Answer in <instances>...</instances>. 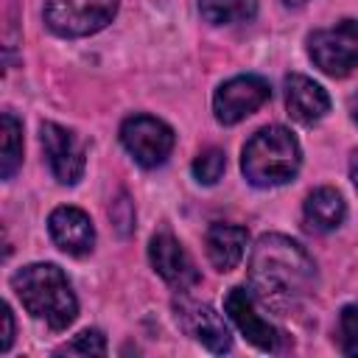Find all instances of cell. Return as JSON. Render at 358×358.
I'll return each mask as SVG.
<instances>
[{
    "instance_id": "cell-1",
    "label": "cell",
    "mask_w": 358,
    "mask_h": 358,
    "mask_svg": "<svg viewBox=\"0 0 358 358\" xmlns=\"http://www.w3.org/2000/svg\"><path fill=\"white\" fill-rule=\"evenodd\" d=\"M316 285V263L288 235L268 232L263 235L249 260V291L255 299L277 313L299 305Z\"/></svg>"
},
{
    "instance_id": "cell-2",
    "label": "cell",
    "mask_w": 358,
    "mask_h": 358,
    "mask_svg": "<svg viewBox=\"0 0 358 358\" xmlns=\"http://www.w3.org/2000/svg\"><path fill=\"white\" fill-rule=\"evenodd\" d=\"M11 288L17 291L22 308L53 330H64L78 316V299L64 271L53 263L22 266L11 277Z\"/></svg>"
},
{
    "instance_id": "cell-3",
    "label": "cell",
    "mask_w": 358,
    "mask_h": 358,
    "mask_svg": "<svg viewBox=\"0 0 358 358\" xmlns=\"http://www.w3.org/2000/svg\"><path fill=\"white\" fill-rule=\"evenodd\" d=\"M302 162V148L285 126H263L255 131L241 157L243 176L255 187H277L296 176Z\"/></svg>"
},
{
    "instance_id": "cell-4",
    "label": "cell",
    "mask_w": 358,
    "mask_h": 358,
    "mask_svg": "<svg viewBox=\"0 0 358 358\" xmlns=\"http://www.w3.org/2000/svg\"><path fill=\"white\" fill-rule=\"evenodd\" d=\"M310 62L333 76L344 78L358 67V20H341L330 28H319L308 36Z\"/></svg>"
},
{
    "instance_id": "cell-5",
    "label": "cell",
    "mask_w": 358,
    "mask_h": 358,
    "mask_svg": "<svg viewBox=\"0 0 358 358\" xmlns=\"http://www.w3.org/2000/svg\"><path fill=\"white\" fill-rule=\"evenodd\" d=\"M117 0H45V22L53 34L76 39L90 36L112 22Z\"/></svg>"
},
{
    "instance_id": "cell-6",
    "label": "cell",
    "mask_w": 358,
    "mask_h": 358,
    "mask_svg": "<svg viewBox=\"0 0 358 358\" xmlns=\"http://www.w3.org/2000/svg\"><path fill=\"white\" fill-rule=\"evenodd\" d=\"M120 143L143 168H157L173 151L176 137H173V129L159 117L131 115L120 126Z\"/></svg>"
},
{
    "instance_id": "cell-7",
    "label": "cell",
    "mask_w": 358,
    "mask_h": 358,
    "mask_svg": "<svg viewBox=\"0 0 358 358\" xmlns=\"http://www.w3.org/2000/svg\"><path fill=\"white\" fill-rule=\"evenodd\" d=\"M268 98H271V87H268L266 78H260V76H235V78L224 81L215 90L213 112H215L218 123L232 126V123H241L243 117H249L255 109H260Z\"/></svg>"
},
{
    "instance_id": "cell-8",
    "label": "cell",
    "mask_w": 358,
    "mask_h": 358,
    "mask_svg": "<svg viewBox=\"0 0 358 358\" xmlns=\"http://www.w3.org/2000/svg\"><path fill=\"white\" fill-rule=\"evenodd\" d=\"M39 140H42V148H45V157H48V165L53 171V176L62 182V185H76L84 173V145L81 140L59 126V123H42L39 129Z\"/></svg>"
},
{
    "instance_id": "cell-9",
    "label": "cell",
    "mask_w": 358,
    "mask_h": 358,
    "mask_svg": "<svg viewBox=\"0 0 358 358\" xmlns=\"http://www.w3.org/2000/svg\"><path fill=\"white\" fill-rule=\"evenodd\" d=\"M224 310L229 313V319L235 322V327L246 336V341H252L257 350H266V352H274L280 347V330L266 322L260 313H257V299L252 291L235 285L227 291L224 296Z\"/></svg>"
},
{
    "instance_id": "cell-10",
    "label": "cell",
    "mask_w": 358,
    "mask_h": 358,
    "mask_svg": "<svg viewBox=\"0 0 358 358\" xmlns=\"http://www.w3.org/2000/svg\"><path fill=\"white\" fill-rule=\"evenodd\" d=\"M173 310H176V322L179 327L193 336L196 341H201L210 352H229L232 347V333L227 327V322L221 319V313H215L210 305H201V302H193L187 296L176 299L173 302Z\"/></svg>"
},
{
    "instance_id": "cell-11",
    "label": "cell",
    "mask_w": 358,
    "mask_h": 358,
    "mask_svg": "<svg viewBox=\"0 0 358 358\" xmlns=\"http://www.w3.org/2000/svg\"><path fill=\"white\" fill-rule=\"evenodd\" d=\"M148 257L157 274L176 291H187L199 282V268L190 260V255L182 249V243L171 232H157L148 243Z\"/></svg>"
},
{
    "instance_id": "cell-12",
    "label": "cell",
    "mask_w": 358,
    "mask_h": 358,
    "mask_svg": "<svg viewBox=\"0 0 358 358\" xmlns=\"http://www.w3.org/2000/svg\"><path fill=\"white\" fill-rule=\"evenodd\" d=\"M48 229L53 243L73 257H81L95 246V227L90 215L78 207H56L48 218Z\"/></svg>"
},
{
    "instance_id": "cell-13",
    "label": "cell",
    "mask_w": 358,
    "mask_h": 358,
    "mask_svg": "<svg viewBox=\"0 0 358 358\" xmlns=\"http://www.w3.org/2000/svg\"><path fill=\"white\" fill-rule=\"evenodd\" d=\"M285 106L296 123L310 126L330 112V95L313 78L302 73H291L285 76Z\"/></svg>"
},
{
    "instance_id": "cell-14",
    "label": "cell",
    "mask_w": 358,
    "mask_h": 358,
    "mask_svg": "<svg viewBox=\"0 0 358 358\" xmlns=\"http://www.w3.org/2000/svg\"><path fill=\"white\" fill-rule=\"evenodd\" d=\"M246 241H249V232L238 224H213L207 229V257L210 263L218 268V271H232L241 260H243V252H246Z\"/></svg>"
},
{
    "instance_id": "cell-15",
    "label": "cell",
    "mask_w": 358,
    "mask_h": 358,
    "mask_svg": "<svg viewBox=\"0 0 358 358\" xmlns=\"http://www.w3.org/2000/svg\"><path fill=\"white\" fill-rule=\"evenodd\" d=\"M302 215H305L308 229H313V232H333L336 227H341V221L347 215V204H344L338 190L316 187L313 193H308Z\"/></svg>"
},
{
    "instance_id": "cell-16",
    "label": "cell",
    "mask_w": 358,
    "mask_h": 358,
    "mask_svg": "<svg viewBox=\"0 0 358 358\" xmlns=\"http://www.w3.org/2000/svg\"><path fill=\"white\" fill-rule=\"evenodd\" d=\"M199 11L210 25L246 22L257 14V0H199Z\"/></svg>"
},
{
    "instance_id": "cell-17",
    "label": "cell",
    "mask_w": 358,
    "mask_h": 358,
    "mask_svg": "<svg viewBox=\"0 0 358 358\" xmlns=\"http://www.w3.org/2000/svg\"><path fill=\"white\" fill-rule=\"evenodd\" d=\"M22 162V123L3 112V157H0V176L11 179Z\"/></svg>"
},
{
    "instance_id": "cell-18",
    "label": "cell",
    "mask_w": 358,
    "mask_h": 358,
    "mask_svg": "<svg viewBox=\"0 0 358 358\" xmlns=\"http://www.w3.org/2000/svg\"><path fill=\"white\" fill-rule=\"evenodd\" d=\"M227 168V157L221 148H207L193 159V176L201 185H215Z\"/></svg>"
},
{
    "instance_id": "cell-19",
    "label": "cell",
    "mask_w": 358,
    "mask_h": 358,
    "mask_svg": "<svg viewBox=\"0 0 358 358\" xmlns=\"http://www.w3.org/2000/svg\"><path fill=\"white\" fill-rule=\"evenodd\" d=\"M56 355H106V338L101 330H84L73 341L62 344Z\"/></svg>"
},
{
    "instance_id": "cell-20",
    "label": "cell",
    "mask_w": 358,
    "mask_h": 358,
    "mask_svg": "<svg viewBox=\"0 0 358 358\" xmlns=\"http://www.w3.org/2000/svg\"><path fill=\"white\" fill-rule=\"evenodd\" d=\"M338 344L344 355H358V305H347L338 313Z\"/></svg>"
},
{
    "instance_id": "cell-21",
    "label": "cell",
    "mask_w": 358,
    "mask_h": 358,
    "mask_svg": "<svg viewBox=\"0 0 358 358\" xmlns=\"http://www.w3.org/2000/svg\"><path fill=\"white\" fill-rule=\"evenodd\" d=\"M109 215H112V221L117 224L120 232H126V229L131 227V221H134V210H131V204H129L126 196H120V199L109 207Z\"/></svg>"
},
{
    "instance_id": "cell-22",
    "label": "cell",
    "mask_w": 358,
    "mask_h": 358,
    "mask_svg": "<svg viewBox=\"0 0 358 358\" xmlns=\"http://www.w3.org/2000/svg\"><path fill=\"white\" fill-rule=\"evenodd\" d=\"M3 322H6V333H3V341H0V350L8 352L11 341H14V319H11V308L3 305Z\"/></svg>"
},
{
    "instance_id": "cell-23",
    "label": "cell",
    "mask_w": 358,
    "mask_h": 358,
    "mask_svg": "<svg viewBox=\"0 0 358 358\" xmlns=\"http://www.w3.org/2000/svg\"><path fill=\"white\" fill-rule=\"evenodd\" d=\"M350 179H352V185H355V190H358V151H355L352 159H350Z\"/></svg>"
},
{
    "instance_id": "cell-24",
    "label": "cell",
    "mask_w": 358,
    "mask_h": 358,
    "mask_svg": "<svg viewBox=\"0 0 358 358\" xmlns=\"http://www.w3.org/2000/svg\"><path fill=\"white\" fill-rule=\"evenodd\" d=\"M350 115H352V120L358 123V95H355V98L350 101Z\"/></svg>"
},
{
    "instance_id": "cell-25",
    "label": "cell",
    "mask_w": 358,
    "mask_h": 358,
    "mask_svg": "<svg viewBox=\"0 0 358 358\" xmlns=\"http://www.w3.org/2000/svg\"><path fill=\"white\" fill-rule=\"evenodd\" d=\"M282 3H285V6H302L305 0H282Z\"/></svg>"
}]
</instances>
